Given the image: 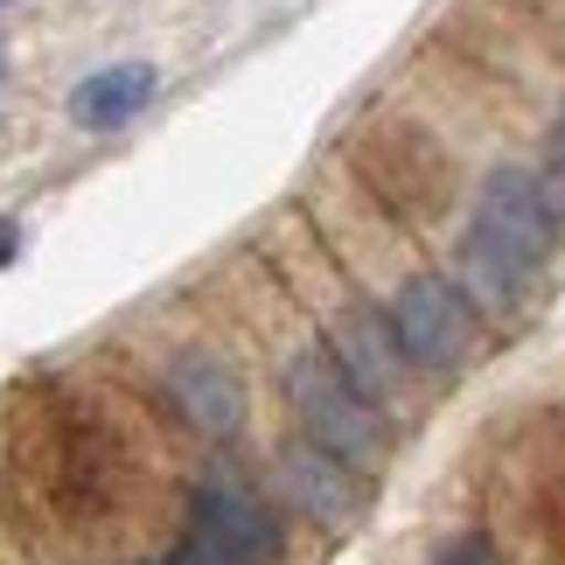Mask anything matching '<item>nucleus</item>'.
<instances>
[{"label":"nucleus","instance_id":"nucleus-5","mask_svg":"<svg viewBox=\"0 0 565 565\" xmlns=\"http://www.w3.org/2000/svg\"><path fill=\"white\" fill-rule=\"evenodd\" d=\"M168 398H175V412L195 433H210V440H231V433L245 426V384L216 356H182L175 371H168Z\"/></svg>","mask_w":565,"mask_h":565},{"label":"nucleus","instance_id":"nucleus-1","mask_svg":"<svg viewBox=\"0 0 565 565\" xmlns=\"http://www.w3.org/2000/svg\"><path fill=\"white\" fill-rule=\"evenodd\" d=\"M287 405H294L300 433H308V447H321L329 461H342V468H377L384 461V412L335 371V356H321V350L294 356Z\"/></svg>","mask_w":565,"mask_h":565},{"label":"nucleus","instance_id":"nucleus-8","mask_svg":"<svg viewBox=\"0 0 565 565\" xmlns=\"http://www.w3.org/2000/svg\"><path fill=\"white\" fill-rule=\"evenodd\" d=\"M147 98H154V71L147 63H113V71H92L71 92V119L77 126H126Z\"/></svg>","mask_w":565,"mask_h":565},{"label":"nucleus","instance_id":"nucleus-7","mask_svg":"<svg viewBox=\"0 0 565 565\" xmlns=\"http://www.w3.org/2000/svg\"><path fill=\"white\" fill-rule=\"evenodd\" d=\"M531 279H537V266H524V258L503 252L495 237H482V231L461 237V294H468V308L475 300H482V308H516Z\"/></svg>","mask_w":565,"mask_h":565},{"label":"nucleus","instance_id":"nucleus-9","mask_svg":"<svg viewBox=\"0 0 565 565\" xmlns=\"http://www.w3.org/2000/svg\"><path fill=\"white\" fill-rule=\"evenodd\" d=\"M279 475H287V489H294V503L300 510H315V516H350L356 510V489H350V468L329 461L321 447H287V461H279Z\"/></svg>","mask_w":565,"mask_h":565},{"label":"nucleus","instance_id":"nucleus-4","mask_svg":"<svg viewBox=\"0 0 565 565\" xmlns=\"http://www.w3.org/2000/svg\"><path fill=\"white\" fill-rule=\"evenodd\" d=\"M468 231L495 237V245L516 252L524 266H545L558 224H552L545 195H537V175H524V168H495V175L482 182V203H475V224Z\"/></svg>","mask_w":565,"mask_h":565},{"label":"nucleus","instance_id":"nucleus-10","mask_svg":"<svg viewBox=\"0 0 565 565\" xmlns=\"http://www.w3.org/2000/svg\"><path fill=\"white\" fill-rule=\"evenodd\" d=\"M537 195H545V210H552V224H565V134H558V161H552V175L537 182Z\"/></svg>","mask_w":565,"mask_h":565},{"label":"nucleus","instance_id":"nucleus-3","mask_svg":"<svg viewBox=\"0 0 565 565\" xmlns=\"http://www.w3.org/2000/svg\"><path fill=\"white\" fill-rule=\"evenodd\" d=\"M279 545L273 516L258 510V495L210 482L189 510V565H266Z\"/></svg>","mask_w":565,"mask_h":565},{"label":"nucleus","instance_id":"nucleus-6","mask_svg":"<svg viewBox=\"0 0 565 565\" xmlns=\"http://www.w3.org/2000/svg\"><path fill=\"white\" fill-rule=\"evenodd\" d=\"M335 371L350 377L371 405L398 391L405 356H398V342H391V321L384 315H342V329H335Z\"/></svg>","mask_w":565,"mask_h":565},{"label":"nucleus","instance_id":"nucleus-12","mask_svg":"<svg viewBox=\"0 0 565 565\" xmlns=\"http://www.w3.org/2000/svg\"><path fill=\"white\" fill-rule=\"evenodd\" d=\"M14 245H21V231L8 224V216H0V266H8V258H14Z\"/></svg>","mask_w":565,"mask_h":565},{"label":"nucleus","instance_id":"nucleus-11","mask_svg":"<svg viewBox=\"0 0 565 565\" xmlns=\"http://www.w3.org/2000/svg\"><path fill=\"white\" fill-rule=\"evenodd\" d=\"M440 565H489V545H482V537H461V545L440 552Z\"/></svg>","mask_w":565,"mask_h":565},{"label":"nucleus","instance_id":"nucleus-2","mask_svg":"<svg viewBox=\"0 0 565 565\" xmlns=\"http://www.w3.org/2000/svg\"><path fill=\"white\" fill-rule=\"evenodd\" d=\"M391 342H398V356L405 363H426V371H454V363L468 356V342H475V308H468V294L454 287V279H405L398 300H391Z\"/></svg>","mask_w":565,"mask_h":565}]
</instances>
